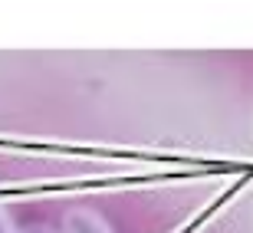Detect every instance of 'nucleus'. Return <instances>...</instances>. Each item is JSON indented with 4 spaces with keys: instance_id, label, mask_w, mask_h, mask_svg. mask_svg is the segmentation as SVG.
I'll return each mask as SVG.
<instances>
[{
    "instance_id": "obj_1",
    "label": "nucleus",
    "mask_w": 253,
    "mask_h": 233,
    "mask_svg": "<svg viewBox=\"0 0 253 233\" xmlns=\"http://www.w3.org/2000/svg\"><path fill=\"white\" fill-rule=\"evenodd\" d=\"M59 233H115L109 227L102 214H95L92 207H73L63 214V224H59Z\"/></svg>"
},
{
    "instance_id": "obj_2",
    "label": "nucleus",
    "mask_w": 253,
    "mask_h": 233,
    "mask_svg": "<svg viewBox=\"0 0 253 233\" xmlns=\"http://www.w3.org/2000/svg\"><path fill=\"white\" fill-rule=\"evenodd\" d=\"M0 233H20L17 224H13V217L7 214V207L0 204Z\"/></svg>"
},
{
    "instance_id": "obj_3",
    "label": "nucleus",
    "mask_w": 253,
    "mask_h": 233,
    "mask_svg": "<svg viewBox=\"0 0 253 233\" xmlns=\"http://www.w3.org/2000/svg\"><path fill=\"white\" fill-rule=\"evenodd\" d=\"M20 233H59V230H53L49 224H33V227H27V230H20Z\"/></svg>"
}]
</instances>
